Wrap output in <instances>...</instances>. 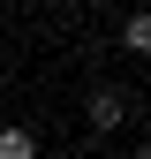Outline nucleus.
Returning <instances> with one entry per match:
<instances>
[{"mask_svg":"<svg viewBox=\"0 0 151 159\" xmlns=\"http://www.w3.org/2000/svg\"><path fill=\"white\" fill-rule=\"evenodd\" d=\"M121 121H128V98L113 84H98V91H91V129H121Z\"/></svg>","mask_w":151,"mask_h":159,"instance_id":"nucleus-1","label":"nucleus"},{"mask_svg":"<svg viewBox=\"0 0 151 159\" xmlns=\"http://www.w3.org/2000/svg\"><path fill=\"white\" fill-rule=\"evenodd\" d=\"M121 46L136 53V61H151V15H128V23H121Z\"/></svg>","mask_w":151,"mask_h":159,"instance_id":"nucleus-2","label":"nucleus"},{"mask_svg":"<svg viewBox=\"0 0 151 159\" xmlns=\"http://www.w3.org/2000/svg\"><path fill=\"white\" fill-rule=\"evenodd\" d=\"M0 159H38V136L30 129H0Z\"/></svg>","mask_w":151,"mask_h":159,"instance_id":"nucleus-3","label":"nucleus"},{"mask_svg":"<svg viewBox=\"0 0 151 159\" xmlns=\"http://www.w3.org/2000/svg\"><path fill=\"white\" fill-rule=\"evenodd\" d=\"M128 159H151V144H136V152H128Z\"/></svg>","mask_w":151,"mask_h":159,"instance_id":"nucleus-4","label":"nucleus"},{"mask_svg":"<svg viewBox=\"0 0 151 159\" xmlns=\"http://www.w3.org/2000/svg\"><path fill=\"white\" fill-rule=\"evenodd\" d=\"M83 8H106V0H83Z\"/></svg>","mask_w":151,"mask_h":159,"instance_id":"nucleus-5","label":"nucleus"}]
</instances>
